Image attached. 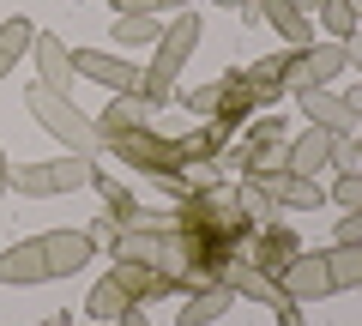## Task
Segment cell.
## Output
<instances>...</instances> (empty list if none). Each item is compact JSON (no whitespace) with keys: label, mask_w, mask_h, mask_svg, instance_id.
<instances>
[{"label":"cell","mask_w":362,"mask_h":326,"mask_svg":"<svg viewBox=\"0 0 362 326\" xmlns=\"http://www.w3.org/2000/svg\"><path fill=\"white\" fill-rule=\"evenodd\" d=\"M25 109H30V115H37V127H49L54 139L66 145V151L90 157V163H97V151H103V145H109L97 121H85V115H78L73 103H66V91H49V85H30V91H25Z\"/></svg>","instance_id":"6da1fadb"},{"label":"cell","mask_w":362,"mask_h":326,"mask_svg":"<svg viewBox=\"0 0 362 326\" xmlns=\"http://www.w3.org/2000/svg\"><path fill=\"white\" fill-rule=\"evenodd\" d=\"M194 42H199V13L187 6L181 18H169V25H163V37H157V54H151V73H145L139 97H151V103H163V97L175 91V73L187 66V54H194Z\"/></svg>","instance_id":"7a4b0ae2"},{"label":"cell","mask_w":362,"mask_h":326,"mask_svg":"<svg viewBox=\"0 0 362 326\" xmlns=\"http://www.w3.org/2000/svg\"><path fill=\"white\" fill-rule=\"evenodd\" d=\"M284 163L296 175H320V170H344V163H356V145L344 139V133H326V127H308L290 139Z\"/></svg>","instance_id":"3957f363"},{"label":"cell","mask_w":362,"mask_h":326,"mask_svg":"<svg viewBox=\"0 0 362 326\" xmlns=\"http://www.w3.org/2000/svg\"><path fill=\"white\" fill-rule=\"evenodd\" d=\"M223 284H230L235 296H254V302H266V308L278 314V326H302V302L290 296V290L278 284L272 272H259V266L235 260V266H223Z\"/></svg>","instance_id":"277c9868"},{"label":"cell","mask_w":362,"mask_h":326,"mask_svg":"<svg viewBox=\"0 0 362 326\" xmlns=\"http://www.w3.org/2000/svg\"><path fill=\"white\" fill-rule=\"evenodd\" d=\"M90 157L66 151L54 157V163H30V170H13V187L18 194H78V187H90Z\"/></svg>","instance_id":"5b68a950"},{"label":"cell","mask_w":362,"mask_h":326,"mask_svg":"<svg viewBox=\"0 0 362 326\" xmlns=\"http://www.w3.org/2000/svg\"><path fill=\"white\" fill-rule=\"evenodd\" d=\"M344 42H314V49H302V54H290L284 61V85L290 91H326V85H332L338 73H344Z\"/></svg>","instance_id":"8992f818"},{"label":"cell","mask_w":362,"mask_h":326,"mask_svg":"<svg viewBox=\"0 0 362 326\" xmlns=\"http://www.w3.org/2000/svg\"><path fill=\"white\" fill-rule=\"evenodd\" d=\"M121 151V163H133V170H157L169 182V175L181 170V163H187V145H169V139H157L151 127L145 133H121V139H109Z\"/></svg>","instance_id":"52a82bcc"},{"label":"cell","mask_w":362,"mask_h":326,"mask_svg":"<svg viewBox=\"0 0 362 326\" xmlns=\"http://www.w3.org/2000/svg\"><path fill=\"white\" fill-rule=\"evenodd\" d=\"M73 78H90V85H109V91H139L145 73L139 66H127L121 54H97V49H73Z\"/></svg>","instance_id":"ba28073f"},{"label":"cell","mask_w":362,"mask_h":326,"mask_svg":"<svg viewBox=\"0 0 362 326\" xmlns=\"http://www.w3.org/2000/svg\"><path fill=\"white\" fill-rule=\"evenodd\" d=\"M42 260H49V278H73L85 260H97V242L85 230H49L42 235Z\"/></svg>","instance_id":"9c48e42d"},{"label":"cell","mask_w":362,"mask_h":326,"mask_svg":"<svg viewBox=\"0 0 362 326\" xmlns=\"http://www.w3.org/2000/svg\"><path fill=\"white\" fill-rule=\"evenodd\" d=\"M259 187L272 194V206H290V211H320L326 194L314 175H296V170H272V175H254Z\"/></svg>","instance_id":"30bf717a"},{"label":"cell","mask_w":362,"mask_h":326,"mask_svg":"<svg viewBox=\"0 0 362 326\" xmlns=\"http://www.w3.org/2000/svg\"><path fill=\"white\" fill-rule=\"evenodd\" d=\"M259 6V18H266L272 30H278V37L290 42V54H302V49H314V18L302 13L296 0H254Z\"/></svg>","instance_id":"8fae6325"},{"label":"cell","mask_w":362,"mask_h":326,"mask_svg":"<svg viewBox=\"0 0 362 326\" xmlns=\"http://www.w3.org/2000/svg\"><path fill=\"white\" fill-rule=\"evenodd\" d=\"M278 284H284L296 302L332 296V272H326V254H296V260H290L284 272H278Z\"/></svg>","instance_id":"7c38bea8"},{"label":"cell","mask_w":362,"mask_h":326,"mask_svg":"<svg viewBox=\"0 0 362 326\" xmlns=\"http://www.w3.org/2000/svg\"><path fill=\"white\" fill-rule=\"evenodd\" d=\"M151 115H157V103L151 97H139V91H121L115 103L97 115V127H103V139H121V133H145L151 127Z\"/></svg>","instance_id":"4fadbf2b"},{"label":"cell","mask_w":362,"mask_h":326,"mask_svg":"<svg viewBox=\"0 0 362 326\" xmlns=\"http://www.w3.org/2000/svg\"><path fill=\"white\" fill-rule=\"evenodd\" d=\"M109 278H115L133 302L169 296V290H175V272H169V266H151V260H115V272H109Z\"/></svg>","instance_id":"5bb4252c"},{"label":"cell","mask_w":362,"mask_h":326,"mask_svg":"<svg viewBox=\"0 0 362 326\" xmlns=\"http://www.w3.org/2000/svg\"><path fill=\"white\" fill-rule=\"evenodd\" d=\"M30 54H37V85H49V91H66V85H73V49H66L54 30H37Z\"/></svg>","instance_id":"9a60e30c"},{"label":"cell","mask_w":362,"mask_h":326,"mask_svg":"<svg viewBox=\"0 0 362 326\" xmlns=\"http://www.w3.org/2000/svg\"><path fill=\"white\" fill-rule=\"evenodd\" d=\"M296 254H302V248H296V235H290L284 223H266V230H259V242H254V254H247V266H259V272L278 278L290 260H296Z\"/></svg>","instance_id":"2e32d148"},{"label":"cell","mask_w":362,"mask_h":326,"mask_svg":"<svg viewBox=\"0 0 362 326\" xmlns=\"http://www.w3.org/2000/svg\"><path fill=\"white\" fill-rule=\"evenodd\" d=\"M49 278V260H42V235L37 242H18V248L0 254V284H42Z\"/></svg>","instance_id":"e0dca14e"},{"label":"cell","mask_w":362,"mask_h":326,"mask_svg":"<svg viewBox=\"0 0 362 326\" xmlns=\"http://www.w3.org/2000/svg\"><path fill=\"white\" fill-rule=\"evenodd\" d=\"M230 302H235V290H230V284H206V290H187V302L175 308V320H181V326H211V320H218L223 308H230Z\"/></svg>","instance_id":"ac0fdd59"},{"label":"cell","mask_w":362,"mask_h":326,"mask_svg":"<svg viewBox=\"0 0 362 326\" xmlns=\"http://www.w3.org/2000/svg\"><path fill=\"white\" fill-rule=\"evenodd\" d=\"M302 115H308V127H326V133L356 127V115L344 109V97H332V91H302Z\"/></svg>","instance_id":"d6986e66"},{"label":"cell","mask_w":362,"mask_h":326,"mask_svg":"<svg viewBox=\"0 0 362 326\" xmlns=\"http://www.w3.org/2000/svg\"><path fill=\"white\" fill-rule=\"evenodd\" d=\"M30 42H37V25L30 18H0V78L30 54Z\"/></svg>","instance_id":"ffe728a7"},{"label":"cell","mask_w":362,"mask_h":326,"mask_svg":"<svg viewBox=\"0 0 362 326\" xmlns=\"http://www.w3.org/2000/svg\"><path fill=\"white\" fill-rule=\"evenodd\" d=\"M326 272H332V290H362V242H332Z\"/></svg>","instance_id":"44dd1931"},{"label":"cell","mask_w":362,"mask_h":326,"mask_svg":"<svg viewBox=\"0 0 362 326\" xmlns=\"http://www.w3.org/2000/svg\"><path fill=\"white\" fill-rule=\"evenodd\" d=\"M127 308H133V296H127V290L115 284V278H103V284H90V296H85V314H90V320H97V326L121 320V314H127Z\"/></svg>","instance_id":"7402d4cb"},{"label":"cell","mask_w":362,"mask_h":326,"mask_svg":"<svg viewBox=\"0 0 362 326\" xmlns=\"http://www.w3.org/2000/svg\"><path fill=\"white\" fill-rule=\"evenodd\" d=\"M284 61H290V54H266V61H254V66H247V91H254V103H272V97H278V91H284Z\"/></svg>","instance_id":"603a6c76"},{"label":"cell","mask_w":362,"mask_h":326,"mask_svg":"<svg viewBox=\"0 0 362 326\" xmlns=\"http://www.w3.org/2000/svg\"><path fill=\"white\" fill-rule=\"evenodd\" d=\"M115 37L127 42V49H157V37H163V18H157V13H133V18H115Z\"/></svg>","instance_id":"cb8c5ba5"},{"label":"cell","mask_w":362,"mask_h":326,"mask_svg":"<svg viewBox=\"0 0 362 326\" xmlns=\"http://www.w3.org/2000/svg\"><path fill=\"white\" fill-rule=\"evenodd\" d=\"M314 18H320L326 42H344L350 30H356V13H350V0H320V6H314Z\"/></svg>","instance_id":"d4e9b609"},{"label":"cell","mask_w":362,"mask_h":326,"mask_svg":"<svg viewBox=\"0 0 362 326\" xmlns=\"http://www.w3.org/2000/svg\"><path fill=\"white\" fill-rule=\"evenodd\" d=\"M332 206L338 211H362V170H344L332 182Z\"/></svg>","instance_id":"484cf974"},{"label":"cell","mask_w":362,"mask_h":326,"mask_svg":"<svg viewBox=\"0 0 362 326\" xmlns=\"http://www.w3.org/2000/svg\"><path fill=\"white\" fill-rule=\"evenodd\" d=\"M109 6H115L121 18H133V13H163V6H157V0H109Z\"/></svg>","instance_id":"4316f807"},{"label":"cell","mask_w":362,"mask_h":326,"mask_svg":"<svg viewBox=\"0 0 362 326\" xmlns=\"http://www.w3.org/2000/svg\"><path fill=\"white\" fill-rule=\"evenodd\" d=\"M344 61H350V66H362V25L344 37Z\"/></svg>","instance_id":"83f0119b"},{"label":"cell","mask_w":362,"mask_h":326,"mask_svg":"<svg viewBox=\"0 0 362 326\" xmlns=\"http://www.w3.org/2000/svg\"><path fill=\"white\" fill-rule=\"evenodd\" d=\"M115 326H151V320H145V302H133V308H127V314H121V320H115Z\"/></svg>","instance_id":"f1b7e54d"},{"label":"cell","mask_w":362,"mask_h":326,"mask_svg":"<svg viewBox=\"0 0 362 326\" xmlns=\"http://www.w3.org/2000/svg\"><path fill=\"white\" fill-rule=\"evenodd\" d=\"M344 109H350V115L362 121V85H356V91H344Z\"/></svg>","instance_id":"f546056e"},{"label":"cell","mask_w":362,"mask_h":326,"mask_svg":"<svg viewBox=\"0 0 362 326\" xmlns=\"http://www.w3.org/2000/svg\"><path fill=\"white\" fill-rule=\"evenodd\" d=\"M6 187H13V170H6V151H0V194H6Z\"/></svg>","instance_id":"4dcf8cb0"},{"label":"cell","mask_w":362,"mask_h":326,"mask_svg":"<svg viewBox=\"0 0 362 326\" xmlns=\"http://www.w3.org/2000/svg\"><path fill=\"white\" fill-rule=\"evenodd\" d=\"M42 326H73V314H49V320H42Z\"/></svg>","instance_id":"1f68e13d"},{"label":"cell","mask_w":362,"mask_h":326,"mask_svg":"<svg viewBox=\"0 0 362 326\" xmlns=\"http://www.w3.org/2000/svg\"><path fill=\"white\" fill-rule=\"evenodd\" d=\"M157 6H181V13H187V6H194V0H157Z\"/></svg>","instance_id":"d6a6232c"},{"label":"cell","mask_w":362,"mask_h":326,"mask_svg":"<svg viewBox=\"0 0 362 326\" xmlns=\"http://www.w3.org/2000/svg\"><path fill=\"white\" fill-rule=\"evenodd\" d=\"M350 13H356V25H362V0H350Z\"/></svg>","instance_id":"836d02e7"},{"label":"cell","mask_w":362,"mask_h":326,"mask_svg":"<svg viewBox=\"0 0 362 326\" xmlns=\"http://www.w3.org/2000/svg\"><path fill=\"white\" fill-rule=\"evenodd\" d=\"M223 6H254V0H223Z\"/></svg>","instance_id":"e575fe53"},{"label":"cell","mask_w":362,"mask_h":326,"mask_svg":"<svg viewBox=\"0 0 362 326\" xmlns=\"http://www.w3.org/2000/svg\"><path fill=\"white\" fill-rule=\"evenodd\" d=\"M356 157H362V139H356Z\"/></svg>","instance_id":"d590c367"}]
</instances>
